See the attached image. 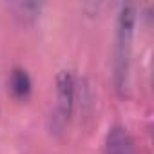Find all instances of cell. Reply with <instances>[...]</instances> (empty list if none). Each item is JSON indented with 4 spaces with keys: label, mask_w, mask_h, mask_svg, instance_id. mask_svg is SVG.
Wrapping results in <instances>:
<instances>
[{
    "label": "cell",
    "mask_w": 154,
    "mask_h": 154,
    "mask_svg": "<svg viewBox=\"0 0 154 154\" xmlns=\"http://www.w3.org/2000/svg\"><path fill=\"white\" fill-rule=\"evenodd\" d=\"M134 20H136L134 8L131 4H125L118 17V31H116V44H114V85L120 93L127 89V82H129Z\"/></svg>",
    "instance_id": "1"
},
{
    "label": "cell",
    "mask_w": 154,
    "mask_h": 154,
    "mask_svg": "<svg viewBox=\"0 0 154 154\" xmlns=\"http://www.w3.org/2000/svg\"><path fill=\"white\" fill-rule=\"evenodd\" d=\"M56 100H58L60 118L67 120L71 116L74 103V78L69 71H60L56 78Z\"/></svg>",
    "instance_id": "2"
},
{
    "label": "cell",
    "mask_w": 154,
    "mask_h": 154,
    "mask_svg": "<svg viewBox=\"0 0 154 154\" xmlns=\"http://www.w3.org/2000/svg\"><path fill=\"white\" fill-rule=\"evenodd\" d=\"M107 154H134L132 140L123 127H112L107 134Z\"/></svg>",
    "instance_id": "3"
},
{
    "label": "cell",
    "mask_w": 154,
    "mask_h": 154,
    "mask_svg": "<svg viewBox=\"0 0 154 154\" xmlns=\"http://www.w3.org/2000/svg\"><path fill=\"white\" fill-rule=\"evenodd\" d=\"M9 85H11V91L15 93V96L18 98H24L29 94L31 91V80L26 71L22 69H15L11 72V80H9Z\"/></svg>",
    "instance_id": "4"
}]
</instances>
